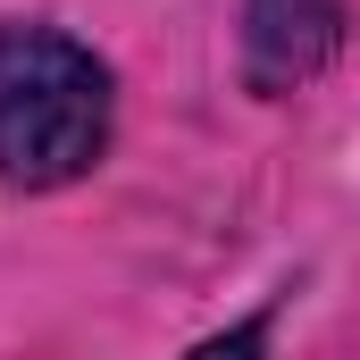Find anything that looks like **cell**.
I'll list each match as a JSON object with an SVG mask.
<instances>
[{
	"label": "cell",
	"mask_w": 360,
	"mask_h": 360,
	"mask_svg": "<svg viewBox=\"0 0 360 360\" xmlns=\"http://www.w3.org/2000/svg\"><path fill=\"white\" fill-rule=\"evenodd\" d=\"M117 143V68L51 17H0V184L68 193Z\"/></svg>",
	"instance_id": "cell-1"
},
{
	"label": "cell",
	"mask_w": 360,
	"mask_h": 360,
	"mask_svg": "<svg viewBox=\"0 0 360 360\" xmlns=\"http://www.w3.org/2000/svg\"><path fill=\"white\" fill-rule=\"evenodd\" d=\"M344 51V0H243V76L252 92H302Z\"/></svg>",
	"instance_id": "cell-2"
},
{
	"label": "cell",
	"mask_w": 360,
	"mask_h": 360,
	"mask_svg": "<svg viewBox=\"0 0 360 360\" xmlns=\"http://www.w3.org/2000/svg\"><path fill=\"white\" fill-rule=\"evenodd\" d=\"M269 335H276V310H252V319H235V327L201 335L184 360H269Z\"/></svg>",
	"instance_id": "cell-3"
}]
</instances>
